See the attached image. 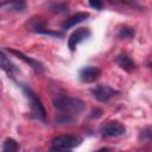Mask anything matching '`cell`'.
Wrapping results in <instances>:
<instances>
[{
	"instance_id": "9a60e30c",
	"label": "cell",
	"mask_w": 152,
	"mask_h": 152,
	"mask_svg": "<svg viewBox=\"0 0 152 152\" xmlns=\"http://www.w3.org/2000/svg\"><path fill=\"white\" fill-rule=\"evenodd\" d=\"M133 36H134V30L131 27H122L118 32L119 38H132Z\"/></svg>"
},
{
	"instance_id": "8fae6325",
	"label": "cell",
	"mask_w": 152,
	"mask_h": 152,
	"mask_svg": "<svg viewBox=\"0 0 152 152\" xmlns=\"http://www.w3.org/2000/svg\"><path fill=\"white\" fill-rule=\"evenodd\" d=\"M115 62L119 64V66H120L121 69H124V70H126V71H128V72H131V71L134 70V68H135V64L133 63V61H132L127 55H125V53L119 55V56L115 58Z\"/></svg>"
},
{
	"instance_id": "30bf717a",
	"label": "cell",
	"mask_w": 152,
	"mask_h": 152,
	"mask_svg": "<svg viewBox=\"0 0 152 152\" xmlns=\"http://www.w3.org/2000/svg\"><path fill=\"white\" fill-rule=\"evenodd\" d=\"M88 17H89V13H87V12L77 13V14H75V15H72V17L68 18L65 21H63V23H62V28L68 30V28H70V27H72V26L77 25V24H80V23L84 21Z\"/></svg>"
},
{
	"instance_id": "2e32d148",
	"label": "cell",
	"mask_w": 152,
	"mask_h": 152,
	"mask_svg": "<svg viewBox=\"0 0 152 152\" xmlns=\"http://www.w3.org/2000/svg\"><path fill=\"white\" fill-rule=\"evenodd\" d=\"M89 5L95 10H101L103 6L102 0H89Z\"/></svg>"
},
{
	"instance_id": "6da1fadb",
	"label": "cell",
	"mask_w": 152,
	"mask_h": 152,
	"mask_svg": "<svg viewBox=\"0 0 152 152\" xmlns=\"http://www.w3.org/2000/svg\"><path fill=\"white\" fill-rule=\"evenodd\" d=\"M53 108L57 112L56 121L58 124H70L86 109V102L77 97L58 95L52 100Z\"/></svg>"
},
{
	"instance_id": "3957f363",
	"label": "cell",
	"mask_w": 152,
	"mask_h": 152,
	"mask_svg": "<svg viewBox=\"0 0 152 152\" xmlns=\"http://www.w3.org/2000/svg\"><path fill=\"white\" fill-rule=\"evenodd\" d=\"M23 89H24V93H25V95H26V97L28 100L32 116L38 119V120L44 121L45 120V109H44V106L42 104L40 100L36 96V94L31 89H28L26 87H23Z\"/></svg>"
},
{
	"instance_id": "9c48e42d",
	"label": "cell",
	"mask_w": 152,
	"mask_h": 152,
	"mask_svg": "<svg viewBox=\"0 0 152 152\" xmlns=\"http://www.w3.org/2000/svg\"><path fill=\"white\" fill-rule=\"evenodd\" d=\"M11 53H13V55H15L17 57H19L20 59H23L25 63H27V64H30L34 70H37V71H44V65L40 63V62H38V61H36V59H33V58H31V57H27L26 55H24L23 52H20V51H17V50H13V49H10L8 50Z\"/></svg>"
},
{
	"instance_id": "e0dca14e",
	"label": "cell",
	"mask_w": 152,
	"mask_h": 152,
	"mask_svg": "<svg viewBox=\"0 0 152 152\" xmlns=\"http://www.w3.org/2000/svg\"><path fill=\"white\" fill-rule=\"evenodd\" d=\"M51 10L53 11V12H65L66 11V7H65V5H53V6H51Z\"/></svg>"
},
{
	"instance_id": "8992f818",
	"label": "cell",
	"mask_w": 152,
	"mask_h": 152,
	"mask_svg": "<svg viewBox=\"0 0 152 152\" xmlns=\"http://www.w3.org/2000/svg\"><path fill=\"white\" fill-rule=\"evenodd\" d=\"M89 36H90L89 28H87V27H80V28H77V30L74 31V32L71 33V36L69 37V42H68L69 49H70L71 51H74V50L76 49V46H77L81 42H83L84 39H87Z\"/></svg>"
},
{
	"instance_id": "4fadbf2b",
	"label": "cell",
	"mask_w": 152,
	"mask_h": 152,
	"mask_svg": "<svg viewBox=\"0 0 152 152\" xmlns=\"http://www.w3.org/2000/svg\"><path fill=\"white\" fill-rule=\"evenodd\" d=\"M18 150H19V145L12 138H7L2 144V152H15Z\"/></svg>"
},
{
	"instance_id": "52a82bcc",
	"label": "cell",
	"mask_w": 152,
	"mask_h": 152,
	"mask_svg": "<svg viewBox=\"0 0 152 152\" xmlns=\"http://www.w3.org/2000/svg\"><path fill=\"white\" fill-rule=\"evenodd\" d=\"M101 75V71L96 66H84L80 70V80L86 83L95 82Z\"/></svg>"
},
{
	"instance_id": "5bb4252c",
	"label": "cell",
	"mask_w": 152,
	"mask_h": 152,
	"mask_svg": "<svg viewBox=\"0 0 152 152\" xmlns=\"http://www.w3.org/2000/svg\"><path fill=\"white\" fill-rule=\"evenodd\" d=\"M139 140L141 142H151L152 141V127H145L139 134Z\"/></svg>"
},
{
	"instance_id": "ac0fdd59",
	"label": "cell",
	"mask_w": 152,
	"mask_h": 152,
	"mask_svg": "<svg viewBox=\"0 0 152 152\" xmlns=\"http://www.w3.org/2000/svg\"><path fill=\"white\" fill-rule=\"evenodd\" d=\"M150 66H151V69H152V63H151V64H150Z\"/></svg>"
},
{
	"instance_id": "7a4b0ae2",
	"label": "cell",
	"mask_w": 152,
	"mask_h": 152,
	"mask_svg": "<svg viewBox=\"0 0 152 152\" xmlns=\"http://www.w3.org/2000/svg\"><path fill=\"white\" fill-rule=\"evenodd\" d=\"M82 142V139L80 137L75 135H58L55 137L51 140V150L53 151H61V150H71L76 146H78Z\"/></svg>"
},
{
	"instance_id": "5b68a950",
	"label": "cell",
	"mask_w": 152,
	"mask_h": 152,
	"mask_svg": "<svg viewBox=\"0 0 152 152\" xmlns=\"http://www.w3.org/2000/svg\"><path fill=\"white\" fill-rule=\"evenodd\" d=\"M126 132V127L119 121H109L101 127V133L104 137H120Z\"/></svg>"
},
{
	"instance_id": "7c38bea8",
	"label": "cell",
	"mask_w": 152,
	"mask_h": 152,
	"mask_svg": "<svg viewBox=\"0 0 152 152\" xmlns=\"http://www.w3.org/2000/svg\"><path fill=\"white\" fill-rule=\"evenodd\" d=\"M1 68L10 75L13 77V72L15 71V66L10 62V59L6 57V55L4 52H1Z\"/></svg>"
},
{
	"instance_id": "277c9868",
	"label": "cell",
	"mask_w": 152,
	"mask_h": 152,
	"mask_svg": "<svg viewBox=\"0 0 152 152\" xmlns=\"http://www.w3.org/2000/svg\"><path fill=\"white\" fill-rule=\"evenodd\" d=\"M91 94L93 96L100 101V102H106L108 101L109 99H112L115 94H118L116 90H114L113 88H110L109 86H103V84H99L96 87H94L91 90Z\"/></svg>"
},
{
	"instance_id": "ba28073f",
	"label": "cell",
	"mask_w": 152,
	"mask_h": 152,
	"mask_svg": "<svg viewBox=\"0 0 152 152\" xmlns=\"http://www.w3.org/2000/svg\"><path fill=\"white\" fill-rule=\"evenodd\" d=\"M0 7L8 12H21L26 8V2L24 0H6L1 2Z\"/></svg>"
}]
</instances>
